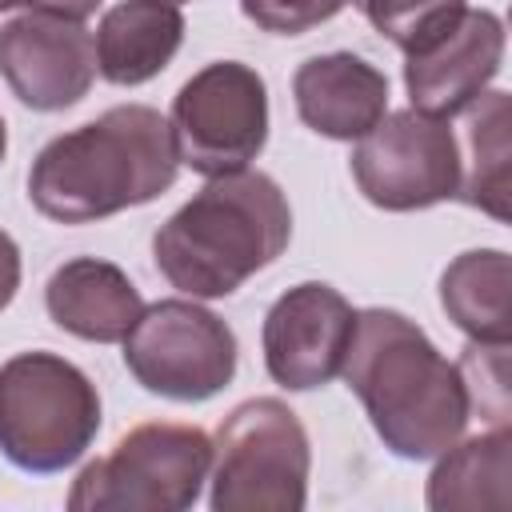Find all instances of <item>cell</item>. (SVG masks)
<instances>
[{
	"mask_svg": "<svg viewBox=\"0 0 512 512\" xmlns=\"http://www.w3.org/2000/svg\"><path fill=\"white\" fill-rule=\"evenodd\" d=\"M340 372L384 448L400 460H432L468 428L472 408L460 368L396 308L356 312Z\"/></svg>",
	"mask_w": 512,
	"mask_h": 512,
	"instance_id": "obj_1",
	"label": "cell"
},
{
	"mask_svg": "<svg viewBox=\"0 0 512 512\" xmlns=\"http://www.w3.org/2000/svg\"><path fill=\"white\" fill-rule=\"evenodd\" d=\"M176 172L172 124L148 104H120L48 140L32 160L28 196L56 224H92L164 196Z\"/></svg>",
	"mask_w": 512,
	"mask_h": 512,
	"instance_id": "obj_2",
	"label": "cell"
},
{
	"mask_svg": "<svg viewBox=\"0 0 512 512\" xmlns=\"http://www.w3.org/2000/svg\"><path fill=\"white\" fill-rule=\"evenodd\" d=\"M292 240V208L268 172H224L180 204L152 236L160 276L192 296L220 300L268 268Z\"/></svg>",
	"mask_w": 512,
	"mask_h": 512,
	"instance_id": "obj_3",
	"label": "cell"
},
{
	"mask_svg": "<svg viewBox=\"0 0 512 512\" xmlns=\"http://www.w3.org/2000/svg\"><path fill=\"white\" fill-rule=\"evenodd\" d=\"M100 432V392L56 352H16L0 364V452L20 472H64Z\"/></svg>",
	"mask_w": 512,
	"mask_h": 512,
	"instance_id": "obj_4",
	"label": "cell"
},
{
	"mask_svg": "<svg viewBox=\"0 0 512 512\" xmlns=\"http://www.w3.org/2000/svg\"><path fill=\"white\" fill-rule=\"evenodd\" d=\"M312 444L276 396L236 404L212 440V512H300L308 504Z\"/></svg>",
	"mask_w": 512,
	"mask_h": 512,
	"instance_id": "obj_5",
	"label": "cell"
},
{
	"mask_svg": "<svg viewBox=\"0 0 512 512\" xmlns=\"http://www.w3.org/2000/svg\"><path fill=\"white\" fill-rule=\"evenodd\" d=\"M212 440L196 424H136L72 480V512H184L200 500Z\"/></svg>",
	"mask_w": 512,
	"mask_h": 512,
	"instance_id": "obj_6",
	"label": "cell"
},
{
	"mask_svg": "<svg viewBox=\"0 0 512 512\" xmlns=\"http://www.w3.org/2000/svg\"><path fill=\"white\" fill-rule=\"evenodd\" d=\"M168 124L180 164L200 176L240 172L268 144L264 76L240 60H212L180 84Z\"/></svg>",
	"mask_w": 512,
	"mask_h": 512,
	"instance_id": "obj_7",
	"label": "cell"
},
{
	"mask_svg": "<svg viewBox=\"0 0 512 512\" xmlns=\"http://www.w3.org/2000/svg\"><path fill=\"white\" fill-rule=\"evenodd\" d=\"M120 344L136 384L164 400L200 404L236 376V332L196 300H156Z\"/></svg>",
	"mask_w": 512,
	"mask_h": 512,
	"instance_id": "obj_8",
	"label": "cell"
},
{
	"mask_svg": "<svg viewBox=\"0 0 512 512\" xmlns=\"http://www.w3.org/2000/svg\"><path fill=\"white\" fill-rule=\"evenodd\" d=\"M352 176L368 204L384 212H420L460 188V148L444 116L420 108L384 112L352 148Z\"/></svg>",
	"mask_w": 512,
	"mask_h": 512,
	"instance_id": "obj_9",
	"label": "cell"
},
{
	"mask_svg": "<svg viewBox=\"0 0 512 512\" xmlns=\"http://www.w3.org/2000/svg\"><path fill=\"white\" fill-rule=\"evenodd\" d=\"M356 328V308L324 280H304L276 296L264 316V368L288 392H312L340 376Z\"/></svg>",
	"mask_w": 512,
	"mask_h": 512,
	"instance_id": "obj_10",
	"label": "cell"
},
{
	"mask_svg": "<svg viewBox=\"0 0 512 512\" xmlns=\"http://www.w3.org/2000/svg\"><path fill=\"white\" fill-rule=\"evenodd\" d=\"M0 76L20 104L64 112L80 104L96 80V36L84 20L24 12L0 24Z\"/></svg>",
	"mask_w": 512,
	"mask_h": 512,
	"instance_id": "obj_11",
	"label": "cell"
},
{
	"mask_svg": "<svg viewBox=\"0 0 512 512\" xmlns=\"http://www.w3.org/2000/svg\"><path fill=\"white\" fill-rule=\"evenodd\" d=\"M500 64L504 20L488 8H464V16L444 36L404 56V88L412 108L452 120L488 92Z\"/></svg>",
	"mask_w": 512,
	"mask_h": 512,
	"instance_id": "obj_12",
	"label": "cell"
},
{
	"mask_svg": "<svg viewBox=\"0 0 512 512\" xmlns=\"http://www.w3.org/2000/svg\"><path fill=\"white\" fill-rule=\"evenodd\" d=\"M300 120L328 140H360L388 112V76L356 52H324L296 68Z\"/></svg>",
	"mask_w": 512,
	"mask_h": 512,
	"instance_id": "obj_13",
	"label": "cell"
},
{
	"mask_svg": "<svg viewBox=\"0 0 512 512\" xmlns=\"http://www.w3.org/2000/svg\"><path fill=\"white\" fill-rule=\"evenodd\" d=\"M44 308L56 328H64L80 340L120 344L132 332V324L140 320L144 300L124 268L96 260V256H76L48 276Z\"/></svg>",
	"mask_w": 512,
	"mask_h": 512,
	"instance_id": "obj_14",
	"label": "cell"
},
{
	"mask_svg": "<svg viewBox=\"0 0 512 512\" xmlns=\"http://www.w3.org/2000/svg\"><path fill=\"white\" fill-rule=\"evenodd\" d=\"M184 44V16L172 0H120L96 28V72L132 88L160 76Z\"/></svg>",
	"mask_w": 512,
	"mask_h": 512,
	"instance_id": "obj_15",
	"label": "cell"
},
{
	"mask_svg": "<svg viewBox=\"0 0 512 512\" xmlns=\"http://www.w3.org/2000/svg\"><path fill=\"white\" fill-rule=\"evenodd\" d=\"M464 132L456 136L460 148V188L456 200L468 208L488 212L492 220H508V128H512V104L508 92L488 88L480 100H472L464 112Z\"/></svg>",
	"mask_w": 512,
	"mask_h": 512,
	"instance_id": "obj_16",
	"label": "cell"
},
{
	"mask_svg": "<svg viewBox=\"0 0 512 512\" xmlns=\"http://www.w3.org/2000/svg\"><path fill=\"white\" fill-rule=\"evenodd\" d=\"M440 304L448 320L484 344H508L512 336V260L504 248L460 252L440 276Z\"/></svg>",
	"mask_w": 512,
	"mask_h": 512,
	"instance_id": "obj_17",
	"label": "cell"
},
{
	"mask_svg": "<svg viewBox=\"0 0 512 512\" xmlns=\"http://www.w3.org/2000/svg\"><path fill=\"white\" fill-rule=\"evenodd\" d=\"M512 480V432L508 424H492V432L456 440L440 452V464L428 476V508H508Z\"/></svg>",
	"mask_w": 512,
	"mask_h": 512,
	"instance_id": "obj_18",
	"label": "cell"
},
{
	"mask_svg": "<svg viewBox=\"0 0 512 512\" xmlns=\"http://www.w3.org/2000/svg\"><path fill=\"white\" fill-rule=\"evenodd\" d=\"M352 4L404 56L420 52L436 36H444L464 16V8H468V0H352Z\"/></svg>",
	"mask_w": 512,
	"mask_h": 512,
	"instance_id": "obj_19",
	"label": "cell"
},
{
	"mask_svg": "<svg viewBox=\"0 0 512 512\" xmlns=\"http://www.w3.org/2000/svg\"><path fill=\"white\" fill-rule=\"evenodd\" d=\"M456 368L468 392V408L492 424H508V344L472 340Z\"/></svg>",
	"mask_w": 512,
	"mask_h": 512,
	"instance_id": "obj_20",
	"label": "cell"
},
{
	"mask_svg": "<svg viewBox=\"0 0 512 512\" xmlns=\"http://www.w3.org/2000/svg\"><path fill=\"white\" fill-rule=\"evenodd\" d=\"M348 0H240V12L276 36H300L308 28H320L332 20Z\"/></svg>",
	"mask_w": 512,
	"mask_h": 512,
	"instance_id": "obj_21",
	"label": "cell"
},
{
	"mask_svg": "<svg viewBox=\"0 0 512 512\" xmlns=\"http://www.w3.org/2000/svg\"><path fill=\"white\" fill-rule=\"evenodd\" d=\"M16 288H20V248H16V240L0 228V312L12 304Z\"/></svg>",
	"mask_w": 512,
	"mask_h": 512,
	"instance_id": "obj_22",
	"label": "cell"
},
{
	"mask_svg": "<svg viewBox=\"0 0 512 512\" xmlns=\"http://www.w3.org/2000/svg\"><path fill=\"white\" fill-rule=\"evenodd\" d=\"M28 12H56V16H68V20H84L100 8V0H24Z\"/></svg>",
	"mask_w": 512,
	"mask_h": 512,
	"instance_id": "obj_23",
	"label": "cell"
},
{
	"mask_svg": "<svg viewBox=\"0 0 512 512\" xmlns=\"http://www.w3.org/2000/svg\"><path fill=\"white\" fill-rule=\"evenodd\" d=\"M4 152H8V128H4V116H0V160H4Z\"/></svg>",
	"mask_w": 512,
	"mask_h": 512,
	"instance_id": "obj_24",
	"label": "cell"
},
{
	"mask_svg": "<svg viewBox=\"0 0 512 512\" xmlns=\"http://www.w3.org/2000/svg\"><path fill=\"white\" fill-rule=\"evenodd\" d=\"M12 8H24V0H0V12H12Z\"/></svg>",
	"mask_w": 512,
	"mask_h": 512,
	"instance_id": "obj_25",
	"label": "cell"
},
{
	"mask_svg": "<svg viewBox=\"0 0 512 512\" xmlns=\"http://www.w3.org/2000/svg\"><path fill=\"white\" fill-rule=\"evenodd\" d=\"M172 4H188V0H172Z\"/></svg>",
	"mask_w": 512,
	"mask_h": 512,
	"instance_id": "obj_26",
	"label": "cell"
}]
</instances>
